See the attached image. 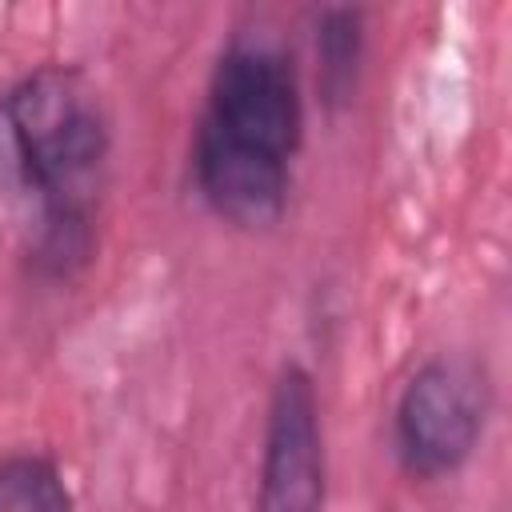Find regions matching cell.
Masks as SVG:
<instances>
[{
  "mask_svg": "<svg viewBox=\"0 0 512 512\" xmlns=\"http://www.w3.org/2000/svg\"><path fill=\"white\" fill-rule=\"evenodd\" d=\"M304 108L292 60L264 40H236L212 68L196 136V184L240 228L280 220Z\"/></svg>",
  "mask_w": 512,
  "mask_h": 512,
  "instance_id": "cell-1",
  "label": "cell"
},
{
  "mask_svg": "<svg viewBox=\"0 0 512 512\" xmlns=\"http://www.w3.org/2000/svg\"><path fill=\"white\" fill-rule=\"evenodd\" d=\"M104 156V116L76 76L48 68L0 96V188L36 200L40 260L56 272L88 252Z\"/></svg>",
  "mask_w": 512,
  "mask_h": 512,
  "instance_id": "cell-2",
  "label": "cell"
},
{
  "mask_svg": "<svg viewBox=\"0 0 512 512\" xmlns=\"http://www.w3.org/2000/svg\"><path fill=\"white\" fill-rule=\"evenodd\" d=\"M488 412L484 372L468 360H432L424 364L400 404H396V452L412 476H448L456 472L480 432Z\"/></svg>",
  "mask_w": 512,
  "mask_h": 512,
  "instance_id": "cell-3",
  "label": "cell"
},
{
  "mask_svg": "<svg viewBox=\"0 0 512 512\" xmlns=\"http://www.w3.org/2000/svg\"><path fill=\"white\" fill-rule=\"evenodd\" d=\"M260 512H324V440L316 392L304 368L276 376L264 428Z\"/></svg>",
  "mask_w": 512,
  "mask_h": 512,
  "instance_id": "cell-4",
  "label": "cell"
},
{
  "mask_svg": "<svg viewBox=\"0 0 512 512\" xmlns=\"http://www.w3.org/2000/svg\"><path fill=\"white\" fill-rule=\"evenodd\" d=\"M0 512H72L60 472L40 456L0 460Z\"/></svg>",
  "mask_w": 512,
  "mask_h": 512,
  "instance_id": "cell-5",
  "label": "cell"
},
{
  "mask_svg": "<svg viewBox=\"0 0 512 512\" xmlns=\"http://www.w3.org/2000/svg\"><path fill=\"white\" fill-rule=\"evenodd\" d=\"M316 56H320V84L332 100H340L352 88L356 60H360V16L348 8H332L320 20L316 32Z\"/></svg>",
  "mask_w": 512,
  "mask_h": 512,
  "instance_id": "cell-6",
  "label": "cell"
}]
</instances>
